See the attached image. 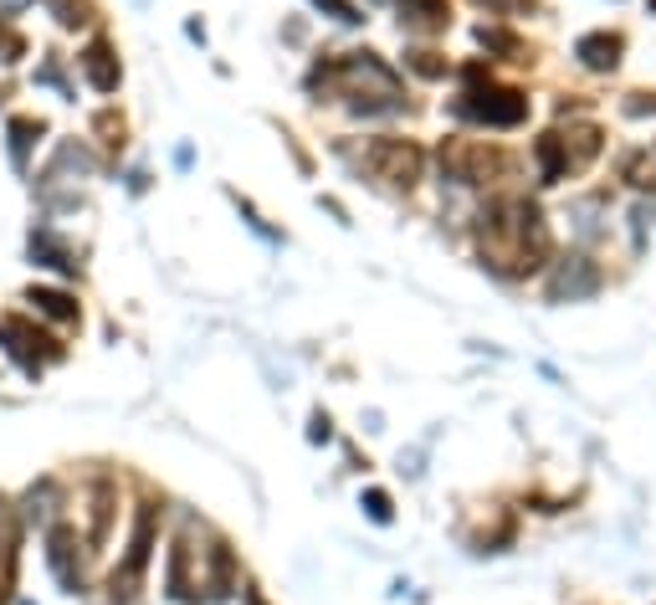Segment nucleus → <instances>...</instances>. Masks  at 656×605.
Wrapping results in <instances>:
<instances>
[{"label": "nucleus", "instance_id": "1", "mask_svg": "<svg viewBox=\"0 0 656 605\" xmlns=\"http://www.w3.org/2000/svg\"><path fill=\"white\" fill-rule=\"evenodd\" d=\"M477 246H483V262L503 278H528L554 256V236L549 221L534 201L523 195H503V201H487L477 215Z\"/></svg>", "mask_w": 656, "mask_h": 605}, {"label": "nucleus", "instance_id": "2", "mask_svg": "<svg viewBox=\"0 0 656 605\" xmlns=\"http://www.w3.org/2000/svg\"><path fill=\"white\" fill-rule=\"evenodd\" d=\"M170 595L185 605L236 595V559H231L226 544L211 538L205 528L185 524V534L170 544Z\"/></svg>", "mask_w": 656, "mask_h": 605}, {"label": "nucleus", "instance_id": "3", "mask_svg": "<svg viewBox=\"0 0 656 605\" xmlns=\"http://www.w3.org/2000/svg\"><path fill=\"white\" fill-rule=\"evenodd\" d=\"M309 88L313 93L329 88V93L344 98L354 113H395V108L405 103L401 78H395L375 52H344V57H334V62H323V68H313Z\"/></svg>", "mask_w": 656, "mask_h": 605}, {"label": "nucleus", "instance_id": "4", "mask_svg": "<svg viewBox=\"0 0 656 605\" xmlns=\"http://www.w3.org/2000/svg\"><path fill=\"white\" fill-rule=\"evenodd\" d=\"M364 170L395 190H411L421 180V170H426V154L415 144H405V139H375L364 149Z\"/></svg>", "mask_w": 656, "mask_h": 605}, {"label": "nucleus", "instance_id": "5", "mask_svg": "<svg viewBox=\"0 0 656 605\" xmlns=\"http://www.w3.org/2000/svg\"><path fill=\"white\" fill-rule=\"evenodd\" d=\"M456 113L472 123H487V129H513V123L528 119V98L518 93V88H472L462 103H456Z\"/></svg>", "mask_w": 656, "mask_h": 605}, {"label": "nucleus", "instance_id": "6", "mask_svg": "<svg viewBox=\"0 0 656 605\" xmlns=\"http://www.w3.org/2000/svg\"><path fill=\"white\" fill-rule=\"evenodd\" d=\"M47 569L68 595L88 591V569H82V534L72 524H47Z\"/></svg>", "mask_w": 656, "mask_h": 605}, {"label": "nucleus", "instance_id": "7", "mask_svg": "<svg viewBox=\"0 0 656 605\" xmlns=\"http://www.w3.org/2000/svg\"><path fill=\"white\" fill-rule=\"evenodd\" d=\"M154 528H160V503H139L134 513V534H129V554H123V569H113V595H129L144 579L149 559H154Z\"/></svg>", "mask_w": 656, "mask_h": 605}, {"label": "nucleus", "instance_id": "8", "mask_svg": "<svg viewBox=\"0 0 656 605\" xmlns=\"http://www.w3.org/2000/svg\"><path fill=\"white\" fill-rule=\"evenodd\" d=\"M0 350L11 354V360L21 364L31 380H37L41 375V360H57L62 344H52L47 334H37L27 319H0Z\"/></svg>", "mask_w": 656, "mask_h": 605}, {"label": "nucleus", "instance_id": "9", "mask_svg": "<svg viewBox=\"0 0 656 605\" xmlns=\"http://www.w3.org/2000/svg\"><path fill=\"white\" fill-rule=\"evenodd\" d=\"M442 164L452 170V180H462V185H487V175H497V170H508V160H503L497 149L467 144V139H456V144H446V149H442Z\"/></svg>", "mask_w": 656, "mask_h": 605}, {"label": "nucleus", "instance_id": "10", "mask_svg": "<svg viewBox=\"0 0 656 605\" xmlns=\"http://www.w3.org/2000/svg\"><path fill=\"white\" fill-rule=\"evenodd\" d=\"M589 293H601V268L589 256H564L549 278V298L554 303H564V298L575 303V298H589Z\"/></svg>", "mask_w": 656, "mask_h": 605}, {"label": "nucleus", "instance_id": "11", "mask_svg": "<svg viewBox=\"0 0 656 605\" xmlns=\"http://www.w3.org/2000/svg\"><path fill=\"white\" fill-rule=\"evenodd\" d=\"M113 503H119V487L108 483V477H93V483L82 487V508H88V534H82V544H88V554L98 549L108 538V518H113Z\"/></svg>", "mask_w": 656, "mask_h": 605}, {"label": "nucleus", "instance_id": "12", "mask_svg": "<svg viewBox=\"0 0 656 605\" xmlns=\"http://www.w3.org/2000/svg\"><path fill=\"white\" fill-rule=\"evenodd\" d=\"M78 68H82V78H88V88H93V93H119L123 68H119V57H113V47H108L103 37L82 47Z\"/></svg>", "mask_w": 656, "mask_h": 605}, {"label": "nucleus", "instance_id": "13", "mask_svg": "<svg viewBox=\"0 0 656 605\" xmlns=\"http://www.w3.org/2000/svg\"><path fill=\"white\" fill-rule=\"evenodd\" d=\"M554 139H559V154H564V175H579L601 154V129L595 123H575L569 134H554Z\"/></svg>", "mask_w": 656, "mask_h": 605}, {"label": "nucleus", "instance_id": "14", "mask_svg": "<svg viewBox=\"0 0 656 605\" xmlns=\"http://www.w3.org/2000/svg\"><path fill=\"white\" fill-rule=\"evenodd\" d=\"M620 47H626L620 37H610V31H595V37H579L575 57L585 62L589 72H610V68L620 62Z\"/></svg>", "mask_w": 656, "mask_h": 605}, {"label": "nucleus", "instance_id": "15", "mask_svg": "<svg viewBox=\"0 0 656 605\" xmlns=\"http://www.w3.org/2000/svg\"><path fill=\"white\" fill-rule=\"evenodd\" d=\"M27 303L41 313V319H57V323H78V319H82L78 298H68L62 288H31Z\"/></svg>", "mask_w": 656, "mask_h": 605}, {"label": "nucleus", "instance_id": "16", "mask_svg": "<svg viewBox=\"0 0 656 605\" xmlns=\"http://www.w3.org/2000/svg\"><path fill=\"white\" fill-rule=\"evenodd\" d=\"M401 6V27H415V31H442L452 6L446 0H395Z\"/></svg>", "mask_w": 656, "mask_h": 605}, {"label": "nucleus", "instance_id": "17", "mask_svg": "<svg viewBox=\"0 0 656 605\" xmlns=\"http://www.w3.org/2000/svg\"><path fill=\"white\" fill-rule=\"evenodd\" d=\"M31 262H37V268H52V272H78V262H72V252L62 242H57L52 231H31Z\"/></svg>", "mask_w": 656, "mask_h": 605}, {"label": "nucleus", "instance_id": "18", "mask_svg": "<svg viewBox=\"0 0 656 605\" xmlns=\"http://www.w3.org/2000/svg\"><path fill=\"white\" fill-rule=\"evenodd\" d=\"M57 508H62V487H57L52 477H41L27 493V513H21V518H27V524H52Z\"/></svg>", "mask_w": 656, "mask_h": 605}, {"label": "nucleus", "instance_id": "19", "mask_svg": "<svg viewBox=\"0 0 656 605\" xmlns=\"http://www.w3.org/2000/svg\"><path fill=\"white\" fill-rule=\"evenodd\" d=\"M41 134H47V123H41V119H27V113L11 119V164H16V170H27V164H31V144H37Z\"/></svg>", "mask_w": 656, "mask_h": 605}, {"label": "nucleus", "instance_id": "20", "mask_svg": "<svg viewBox=\"0 0 656 605\" xmlns=\"http://www.w3.org/2000/svg\"><path fill=\"white\" fill-rule=\"evenodd\" d=\"M21 57H27V37L11 21H0V62H21Z\"/></svg>", "mask_w": 656, "mask_h": 605}, {"label": "nucleus", "instance_id": "21", "mask_svg": "<svg viewBox=\"0 0 656 605\" xmlns=\"http://www.w3.org/2000/svg\"><path fill=\"white\" fill-rule=\"evenodd\" d=\"M47 11H52L62 27H82V21H88V6H82V0H47Z\"/></svg>", "mask_w": 656, "mask_h": 605}, {"label": "nucleus", "instance_id": "22", "mask_svg": "<svg viewBox=\"0 0 656 605\" xmlns=\"http://www.w3.org/2000/svg\"><path fill=\"white\" fill-rule=\"evenodd\" d=\"M364 513H370L375 524H390V518H395V508H390V493H385V487H370V493H364Z\"/></svg>", "mask_w": 656, "mask_h": 605}, {"label": "nucleus", "instance_id": "23", "mask_svg": "<svg viewBox=\"0 0 656 605\" xmlns=\"http://www.w3.org/2000/svg\"><path fill=\"white\" fill-rule=\"evenodd\" d=\"M313 6H319V11H329V16H334V21H344V27H360V21H364V16L354 11L349 0H313Z\"/></svg>", "mask_w": 656, "mask_h": 605}, {"label": "nucleus", "instance_id": "24", "mask_svg": "<svg viewBox=\"0 0 656 605\" xmlns=\"http://www.w3.org/2000/svg\"><path fill=\"white\" fill-rule=\"evenodd\" d=\"M477 41H483V47H493V52H523L518 37H508V31H497V27H483V31H477Z\"/></svg>", "mask_w": 656, "mask_h": 605}, {"label": "nucleus", "instance_id": "25", "mask_svg": "<svg viewBox=\"0 0 656 605\" xmlns=\"http://www.w3.org/2000/svg\"><path fill=\"white\" fill-rule=\"evenodd\" d=\"M411 68L421 72V78H442L446 62H436V52H411Z\"/></svg>", "mask_w": 656, "mask_h": 605}, {"label": "nucleus", "instance_id": "26", "mask_svg": "<svg viewBox=\"0 0 656 605\" xmlns=\"http://www.w3.org/2000/svg\"><path fill=\"white\" fill-rule=\"evenodd\" d=\"M483 6H493V11H503V16H523V11H534V0H483Z\"/></svg>", "mask_w": 656, "mask_h": 605}, {"label": "nucleus", "instance_id": "27", "mask_svg": "<svg viewBox=\"0 0 656 605\" xmlns=\"http://www.w3.org/2000/svg\"><path fill=\"white\" fill-rule=\"evenodd\" d=\"M626 113H656V98H646V93H636L626 103Z\"/></svg>", "mask_w": 656, "mask_h": 605}, {"label": "nucleus", "instance_id": "28", "mask_svg": "<svg viewBox=\"0 0 656 605\" xmlns=\"http://www.w3.org/2000/svg\"><path fill=\"white\" fill-rule=\"evenodd\" d=\"M626 175H630V180H636V185H652V170H646V164H642V160H630V170H626Z\"/></svg>", "mask_w": 656, "mask_h": 605}, {"label": "nucleus", "instance_id": "29", "mask_svg": "<svg viewBox=\"0 0 656 605\" xmlns=\"http://www.w3.org/2000/svg\"><path fill=\"white\" fill-rule=\"evenodd\" d=\"M309 436H313V442H329V416H323V411L313 416V431H309Z\"/></svg>", "mask_w": 656, "mask_h": 605}, {"label": "nucleus", "instance_id": "30", "mask_svg": "<svg viewBox=\"0 0 656 605\" xmlns=\"http://www.w3.org/2000/svg\"><path fill=\"white\" fill-rule=\"evenodd\" d=\"M21 6H27V0H0V21H11V16L21 11Z\"/></svg>", "mask_w": 656, "mask_h": 605}, {"label": "nucleus", "instance_id": "31", "mask_svg": "<svg viewBox=\"0 0 656 605\" xmlns=\"http://www.w3.org/2000/svg\"><path fill=\"white\" fill-rule=\"evenodd\" d=\"M246 605H262V601H256V595H246Z\"/></svg>", "mask_w": 656, "mask_h": 605}, {"label": "nucleus", "instance_id": "32", "mask_svg": "<svg viewBox=\"0 0 656 605\" xmlns=\"http://www.w3.org/2000/svg\"><path fill=\"white\" fill-rule=\"evenodd\" d=\"M0 605H6V585H0Z\"/></svg>", "mask_w": 656, "mask_h": 605}]
</instances>
